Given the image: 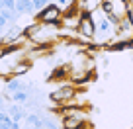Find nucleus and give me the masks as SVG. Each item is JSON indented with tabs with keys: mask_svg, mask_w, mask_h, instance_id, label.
<instances>
[{
	"mask_svg": "<svg viewBox=\"0 0 133 129\" xmlns=\"http://www.w3.org/2000/svg\"><path fill=\"white\" fill-rule=\"evenodd\" d=\"M25 123H28V127H37V125H43V116L28 113V116H25Z\"/></svg>",
	"mask_w": 133,
	"mask_h": 129,
	"instance_id": "9",
	"label": "nucleus"
},
{
	"mask_svg": "<svg viewBox=\"0 0 133 129\" xmlns=\"http://www.w3.org/2000/svg\"><path fill=\"white\" fill-rule=\"evenodd\" d=\"M8 113L12 116V121H18V123H20L22 119H25V116H28V113L24 112V108H22V104H16V102L10 106Z\"/></svg>",
	"mask_w": 133,
	"mask_h": 129,
	"instance_id": "5",
	"label": "nucleus"
},
{
	"mask_svg": "<svg viewBox=\"0 0 133 129\" xmlns=\"http://www.w3.org/2000/svg\"><path fill=\"white\" fill-rule=\"evenodd\" d=\"M6 10H16V0H2Z\"/></svg>",
	"mask_w": 133,
	"mask_h": 129,
	"instance_id": "12",
	"label": "nucleus"
},
{
	"mask_svg": "<svg viewBox=\"0 0 133 129\" xmlns=\"http://www.w3.org/2000/svg\"><path fill=\"white\" fill-rule=\"evenodd\" d=\"M0 10H4V4H2V0H0Z\"/></svg>",
	"mask_w": 133,
	"mask_h": 129,
	"instance_id": "17",
	"label": "nucleus"
},
{
	"mask_svg": "<svg viewBox=\"0 0 133 129\" xmlns=\"http://www.w3.org/2000/svg\"><path fill=\"white\" fill-rule=\"evenodd\" d=\"M0 108H4V96H0Z\"/></svg>",
	"mask_w": 133,
	"mask_h": 129,
	"instance_id": "15",
	"label": "nucleus"
},
{
	"mask_svg": "<svg viewBox=\"0 0 133 129\" xmlns=\"http://www.w3.org/2000/svg\"><path fill=\"white\" fill-rule=\"evenodd\" d=\"M6 25H8V20H6L4 16H0V29H2V28H6Z\"/></svg>",
	"mask_w": 133,
	"mask_h": 129,
	"instance_id": "13",
	"label": "nucleus"
},
{
	"mask_svg": "<svg viewBox=\"0 0 133 129\" xmlns=\"http://www.w3.org/2000/svg\"><path fill=\"white\" fill-rule=\"evenodd\" d=\"M112 22L108 20V18H104V20H98V25H96V28H98V33L102 35V37H100V41H104L106 37H110V35H112Z\"/></svg>",
	"mask_w": 133,
	"mask_h": 129,
	"instance_id": "4",
	"label": "nucleus"
},
{
	"mask_svg": "<svg viewBox=\"0 0 133 129\" xmlns=\"http://www.w3.org/2000/svg\"><path fill=\"white\" fill-rule=\"evenodd\" d=\"M31 129H45L43 125H37V127H31Z\"/></svg>",
	"mask_w": 133,
	"mask_h": 129,
	"instance_id": "16",
	"label": "nucleus"
},
{
	"mask_svg": "<svg viewBox=\"0 0 133 129\" xmlns=\"http://www.w3.org/2000/svg\"><path fill=\"white\" fill-rule=\"evenodd\" d=\"M43 127L45 129H63V127H59V123H55L51 117H45V116H43Z\"/></svg>",
	"mask_w": 133,
	"mask_h": 129,
	"instance_id": "11",
	"label": "nucleus"
},
{
	"mask_svg": "<svg viewBox=\"0 0 133 129\" xmlns=\"http://www.w3.org/2000/svg\"><path fill=\"white\" fill-rule=\"evenodd\" d=\"M78 33L80 35H84V37H88V39H92L96 35V22H94V18L90 16V14H82L80 16V22H78Z\"/></svg>",
	"mask_w": 133,
	"mask_h": 129,
	"instance_id": "3",
	"label": "nucleus"
},
{
	"mask_svg": "<svg viewBox=\"0 0 133 129\" xmlns=\"http://www.w3.org/2000/svg\"><path fill=\"white\" fill-rule=\"evenodd\" d=\"M4 57H6V47H4V45H0V61H2Z\"/></svg>",
	"mask_w": 133,
	"mask_h": 129,
	"instance_id": "14",
	"label": "nucleus"
},
{
	"mask_svg": "<svg viewBox=\"0 0 133 129\" xmlns=\"http://www.w3.org/2000/svg\"><path fill=\"white\" fill-rule=\"evenodd\" d=\"M31 4H33V10H35V12H41L43 8H47V6L51 4V0H31Z\"/></svg>",
	"mask_w": 133,
	"mask_h": 129,
	"instance_id": "10",
	"label": "nucleus"
},
{
	"mask_svg": "<svg viewBox=\"0 0 133 129\" xmlns=\"http://www.w3.org/2000/svg\"><path fill=\"white\" fill-rule=\"evenodd\" d=\"M6 98H8L10 102H16V104H22V106H24L25 102L31 98V94H29V92H25V90H18V92H14V94H6Z\"/></svg>",
	"mask_w": 133,
	"mask_h": 129,
	"instance_id": "6",
	"label": "nucleus"
},
{
	"mask_svg": "<svg viewBox=\"0 0 133 129\" xmlns=\"http://www.w3.org/2000/svg\"><path fill=\"white\" fill-rule=\"evenodd\" d=\"M75 94H76V86L72 82H69V84H63V86H59L57 90H53L49 94V100L53 102V104H57V106H65L69 100H72L75 98Z\"/></svg>",
	"mask_w": 133,
	"mask_h": 129,
	"instance_id": "1",
	"label": "nucleus"
},
{
	"mask_svg": "<svg viewBox=\"0 0 133 129\" xmlns=\"http://www.w3.org/2000/svg\"><path fill=\"white\" fill-rule=\"evenodd\" d=\"M37 22L41 24H61V18H63V10L55 4H49L47 8H43L41 12H37Z\"/></svg>",
	"mask_w": 133,
	"mask_h": 129,
	"instance_id": "2",
	"label": "nucleus"
},
{
	"mask_svg": "<svg viewBox=\"0 0 133 129\" xmlns=\"http://www.w3.org/2000/svg\"><path fill=\"white\" fill-rule=\"evenodd\" d=\"M29 69H31V63L29 61H18L12 67V76H24Z\"/></svg>",
	"mask_w": 133,
	"mask_h": 129,
	"instance_id": "7",
	"label": "nucleus"
},
{
	"mask_svg": "<svg viewBox=\"0 0 133 129\" xmlns=\"http://www.w3.org/2000/svg\"><path fill=\"white\" fill-rule=\"evenodd\" d=\"M16 12L18 14H31L33 12L31 0H16Z\"/></svg>",
	"mask_w": 133,
	"mask_h": 129,
	"instance_id": "8",
	"label": "nucleus"
}]
</instances>
